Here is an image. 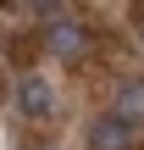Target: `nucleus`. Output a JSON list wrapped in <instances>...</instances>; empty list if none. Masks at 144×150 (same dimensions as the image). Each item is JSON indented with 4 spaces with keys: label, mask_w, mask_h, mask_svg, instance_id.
<instances>
[{
    "label": "nucleus",
    "mask_w": 144,
    "mask_h": 150,
    "mask_svg": "<svg viewBox=\"0 0 144 150\" xmlns=\"http://www.w3.org/2000/svg\"><path fill=\"white\" fill-rule=\"evenodd\" d=\"M39 45H44L50 56H61V61H78V56L89 50V28L72 22V17H50L44 33H39Z\"/></svg>",
    "instance_id": "1"
},
{
    "label": "nucleus",
    "mask_w": 144,
    "mask_h": 150,
    "mask_svg": "<svg viewBox=\"0 0 144 150\" xmlns=\"http://www.w3.org/2000/svg\"><path fill=\"white\" fill-rule=\"evenodd\" d=\"M89 145L94 150H128L133 145V122H122L117 111H111V117H94V122H89Z\"/></svg>",
    "instance_id": "2"
},
{
    "label": "nucleus",
    "mask_w": 144,
    "mask_h": 150,
    "mask_svg": "<svg viewBox=\"0 0 144 150\" xmlns=\"http://www.w3.org/2000/svg\"><path fill=\"white\" fill-rule=\"evenodd\" d=\"M17 111H22V117H50V111H55L50 83H44V78H22V83H17Z\"/></svg>",
    "instance_id": "3"
},
{
    "label": "nucleus",
    "mask_w": 144,
    "mask_h": 150,
    "mask_svg": "<svg viewBox=\"0 0 144 150\" xmlns=\"http://www.w3.org/2000/svg\"><path fill=\"white\" fill-rule=\"evenodd\" d=\"M117 117H122V122H133V128L144 122V78L122 83V95H117Z\"/></svg>",
    "instance_id": "4"
},
{
    "label": "nucleus",
    "mask_w": 144,
    "mask_h": 150,
    "mask_svg": "<svg viewBox=\"0 0 144 150\" xmlns=\"http://www.w3.org/2000/svg\"><path fill=\"white\" fill-rule=\"evenodd\" d=\"M0 6H6V11H39L44 22L61 17V0H0Z\"/></svg>",
    "instance_id": "5"
},
{
    "label": "nucleus",
    "mask_w": 144,
    "mask_h": 150,
    "mask_svg": "<svg viewBox=\"0 0 144 150\" xmlns=\"http://www.w3.org/2000/svg\"><path fill=\"white\" fill-rule=\"evenodd\" d=\"M0 100H6V78H0Z\"/></svg>",
    "instance_id": "6"
}]
</instances>
